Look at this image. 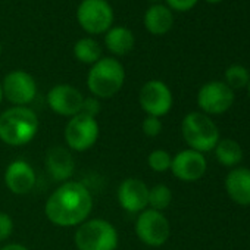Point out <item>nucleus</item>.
<instances>
[{"label": "nucleus", "mask_w": 250, "mask_h": 250, "mask_svg": "<svg viewBox=\"0 0 250 250\" xmlns=\"http://www.w3.org/2000/svg\"><path fill=\"white\" fill-rule=\"evenodd\" d=\"M232 103L234 91L224 81H209L203 84L197 93V104L208 116L225 113Z\"/></svg>", "instance_id": "9"}, {"label": "nucleus", "mask_w": 250, "mask_h": 250, "mask_svg": "<svg viewBox=\"0 0 250 250\" xmlns=\"http://www.w3.org/2000/svg\"><path fill=\"white\" fill-rule=\"evenodd\" d=\"M0 250H28L25 246H22V244H18V243H12V244H6V246H3Z\"/></svg>", "instance_id": "29"}, {"label": "nucleus", "mask_w": 250, "mask_h": 250, "mask_svg": "<svg viewBox=\"0 0 250 250\" xmlns=\"http://www.w3.org/2000/svg\"><path fill=\"white\" fill-rule=\"evenodd\" d=\"M12 231H14L12 218L5 212H0V241H5L6 238H9Z\"/></svg>", "instance_id": "26"}, {"label": "nucleus", "mask_w": 250, "mask_h": 250, "mask_svg": "<svg viewBox=\"0 0 250 250\" xmlns=\"http://www.w3.org/2000/svg\"><path fill=\"white\" fill-rule=\"evenodd\" d=\"M97 139L99 124L96 118L80 112L68 121L65 127V140L72 150H88L96 145Z\"/></svg>", "instance_id": "7"}, {"label": "nucleus", "mask_w": 250, "mask_h": 250, "mask_svg": "<svg viewBox=\"0 0 250 250\" xmlns=\"http://www.w3.org/2000/svg\"><path fill=\"white\" fill-rule=\"evenodd\" d=\"M225 191L234 203L250 206V169L232 168L225 177Z\"/></svg>", "instance_id": "17"}, {"label": "nucleus", "mask_w": 250, "mask_h": 250, "mask_svg": "<svg viewBox=\"0 0 250 250\" xmlns=\"http://www.w3.org/2000/svg\"><path fill=\"white\" fill-rule=\"evenodd\" d=\"M145 28L153 36H164L171 31L174 25L172 11L167 5L153 3L143 17Z\"/></svg>", "instance_id": "18"}, {"label": "nucleus", "mask_w": 250, "mask_h": 250, "mask_svg": "<svg viewBox=\"0 0 250 250\" xmlns=\"http://www.w3.org/2000/svg\"><path fill=\"white\" fill-rule=\"evenodd\" d=\"M216 161L227 168H237L243 161V149L241 146L231 139H222L213 149Z\"/></svg>", "instance_id": "20"}, {"label": "nucleus", "mask_w": 250, "mask_h": 250, "mask_svg": "<svg viewBox=\"0 0 250 250\" xmlns=\"http://www.w3.org/2000/svg\"><path fill=\"white\" fill-rule=\"evenodd\" d=\"M139 102L149 116H165L174 103L169 87L161 80H150L140 88Z\"/></svg>", "instance_id": "10"}, {"label": "nucleus", "mask_w": 250, "mask_h": 250, "mask_svg": "<svg viewBox=\"0 0 250 250\" xmlns=\"http://www.w3.org/2000/svg\"><path fill=\"white\" fill-rule=\"evenodd\" d=\"M118 241L116 228L104 219L84 221L75 231L78 250H116Z\"/></svg>", "instance_id": "5"}, {"label": "nucleus", "mask_w": 250, "mask_h": 250, "mask_svg": "<svg viewBox=\"0 0 250 250\" xmlns=\"http://www.w3.org/2000/svg\"><path fill=\"white\" fill-rule=\"evenodd\" d=\"M3 97L15 106L30 104L37 94V83L34 77L25 71H11L2 83Z\"/></svg>", "instance_id": "11"}, {"label": "nucleus", "mask_w": 250, "mask_h": 250, "mask_svg": "<svg viewBox=\"0 0 250 250\" xmlns=\"http://www.w3.org/2000/svg\"><path fill=\"white\" fill-rule=\"evenodd\" d=\"M167 6L171 11H177V12H187L190 9H193L196 6V3L199 0H165Z\"/></svg>", "instance_id": "28"}, {"label": "nucleus", "mask_w": 250, "mask_h": 250, "mask_svg": "<svg viewBox=\"0 0 250 250\" xmlns=\"http://www.w3.org/2000/svg\"><path fill=\"white\" fill-rule=\"evenodd\" d=\"M118 202L128 213H140L149 206V187L139 178H125L118 187Z\"/></svg>", "instance_id": "14"}, {"label": "nucleus", "mask_w": 250, "mask_h": 250, "mask_svg": "<svg viewBox=\"0 0 250 250\" xmlns=\"http://www.w3.org/2000/svg\"><path fill=\"white\" fill-rule=\"evenodd\" d=\"M44 165L47 172L55 181L66 183L74 174L75 162L71 152L62 146H55L47 150Z\"/></svg>", "instance_id": "16"}, {"label": "nucleus", "mask_w": 250, "mask_h": 250, "mask_svg": "<svg viewBox=\"0 0 250 250\" xmlns=\"http://www.w3.org/2000/svg\"><path fill=\"white\" fill-rule=\"evenodd\" d=\"M72 52H74V56L77 58V61H80L81 63H85V65H93L102 59V47L91 37L80 39L74 44Z\"/></svg>", "instance_id": "21"}, {"label": "nucleus", "mask_w": 250, "mask_h": 250, "mask_svg": "<svg viewBox=\"0 0 250 250\" xmlns=\"http://www.w3.org/2000/svg\"><path fill=\"white\" fill-rule=\"evenodd\" d=\"M2 50H3V47H2V43H0V55H2Z\"/></svg>", "instance_id": "32"}, {"label": "nucleus", "mask_w": 250, "mask_h": 250, "mask_svg": "<svg viewBox=\"0 0 250 250\" xmlns=\"http://www.w3.org/2000/svg\"><path fill=\"white\" fill-rule=\"evenodd\" d=\"M125 83V69L115 58H102L91 65L87 75V87L97 99L113 97Z\"/></svg>", "instance_id": "3"}, {"label": "nucleus", "mask_w": 250, "mask_h": 250, "mask_svg": "<svg viewBox=\"0 0 250 250\" xmlns=\"http://www.w3.org/2000/svg\"><path fill=\"white\" fill-rule=\"evenodd\" d=\"M142 128H143V133L147 136V137H158L161 133H162V121L156 116H146L143 119V124H142Z\"/></svg>", "instance_id": "25"}, {"label": "nucleus", "mask_w": 250, "mask_h": 250, "mask_svg": "<svg viewBox=\"0 0 250 250\" xmlns=\"http://www.w3.org/2000/svg\"><path fill=\"white\" fill-rule=\"evenodd\" d=\"M147 164H149V167H150L152 171H155V172H165V171L171 169L172 156L167 150L158 149V150H153L149 155Z\"/></svg>", "instance_id": "24"}, {"label": "nucleus", "mask_w": 250, "mask_h": 250, "mask_svg": "<svg viewBox=\"0 0 250 250\" xmlns=\"http://www.w3.org/2000/svg\"><path fill=\"white\" fill-rule=\"evenodd\" d=\"M172 202V193L171 188L165 184H156L152 188H149V206L153 210L162 212L167 208H169Z\"/></svg>", "instance_id": "22"}, {"label": "nucleus", "mask_w": 250, "mask_h": 250, "mask_svg": "<svg viewBox=\"0 0 250 250\" xmlns=\"http://www.w3.org/2000/svg\"><path fill=\"white\" fill-rule=\"evenodd\" d=\"M93 209L88 188L78 181L62 183L47 199L44 212L47 219L58 227L81 225Z\"/></svg>", "instance_id": "1"}, {"label": "nucleus", "mask_w": 250, "mask_h": 250, "mask_svg": "<svg viewBox=\"0 0 250 250\" xmlns=\"http://www.w3.org/2000/svg\"><path fill=\"white\" fill-rule=\"evenodd\" d=\"M39 131V118L27 106H14L0 115V140L9 146L28 145Z\"/></svg>", "instance_id": "2"}, {"label": "nucleus", "mask_w": 250, "mask_h": 250, "mask_svg": "<svg viewBox=\"0 0 250 250\" xmlns=\"http://www.w3.org/2000/svg\"><path fill=\"white\" fill-rule=\"evenodd\" d=\"M208 169V162L203 153L193 149H186L178 152L172 158L171 171L175 178L184 183L199 181Z\"/></svg>", "instance_id": "12"}, {"label": "nucleus", "mask_w": 250, "mask_h": 250, "mask_svg": "<svg viewBox=\"0 0 250 250\" xmlns=\"http://www.w3.org/2000/svg\"><path fill=\"white\" fill-rule=\"evenodd\" d=\"M100 112V102L97 97L91 96V97H84L83 106H81V113H85L88 116L96 118V115Z\"/></svg>", "instance_id": "27"}, {"label": "nucleus", "mask_w": 250, "mask_h": 250, "mask_svg": "<svg viewBox=\"0 0 250 250\" xmlns=\"http://www.w3.org/2000/svg\"><path fill=\"white\" fill-rule=\"evenodd\" d=\"M84 102L83 93L69 85V84H58L52 87V90L47 94V103L49 107L62 116H75L81 112V106Z\"/></svg>", "instance_id": "13"}, {"label": "nucleus", "mask_w": 250, "mask_h": 250, "mask_svg": "<svg viewBox=\"0 0 250 250\" xmlns=\"http://www.w3.org/2000/svg\"><path fill=\"white\" fill-rule=\"evenodd\" d=\"M2 99H3V90H2V83H0V103H2Z\"/></svg>", "instance_id": "30"}, {"label": "nucleus", "mask_w": 250, "mask_h": 250, "mask_svg": "<svg viewBox=\"0 0 250 250\" xmlns=\"http://www.w3.org/2000/svg\"><path fill=\"white\" fill-rule=\"evenodd\" d=\"M206 2H209V3H219L221 0H206Z\"/></svg>", "instance_id": "31"}, {"label": "nucleus", "mask_w": 250, "mask_h": 250, "mask_svg": "<svg viewBox=\"0 0 250 250\" xmlns=\"http://www.w3.org/2000/svg\"><path fill=\"white\" fill-rule=\"evenodd\" d=\"M232 91L247 87L250 83V74L247 68L243 65H231L225 71V81H224Z\"/></svg>", "instance_id": "23"}, {"label": "nucleus", "mask_w": 250, "mask_h": 250, "mask_svg": "<svg viewBox=\"0 0 250 250\" xmlns=\"http://www.w3.org/2000/svg\"><path fill=\"white\" fill-rule=\"evenodd\" d=\"M247 90H249V96H250V83H249V85H247Z\"/></svg>", "instance_id": "33"}, {"label": "nucleus", "mask_w": 250, "mask_h": 250, "mask_svg": "<svg viewBox=\"0 0 250 250\" xmlns=\"http://www.w3.org/2000/svg\"><path fill=\"white\" fill-rule=\"evenodd\" d=\"M5 183L14 194H27L36 186V172L28 162L18 159L8 165Z\"/></svg>", "instance_id": "15"}, {"label": "nucleus", "mask_w": 250, "mask_h": 250, "mask_svg": "<svg viewBox=\"0 0 250 250\" xmlns=\"http://www.w3.org/2000/svg\"><path fill=\"white\" fill-rule=\"evenodd\" d=\"M113 9L107 0H81L77 8L80 27L91 34H104L113 24Z\"/></svg>", "instance_id": "6"}, {"label": "nucleus", "mask_w": 250, "mask_h": 250, "mask_svg": "<svg viewBox=\"0 0 250 250\" xmlns=\"http://www.w3.org/2000/svg\"><path fill=\"white\" fill-rule=\"evenodd\" d=\"M181 133L188 149L206 153L215 149L219 139V128L203 112H190L181 122Z\"/></svg>", "instance_id": "4"}, {"label": "nucleus", "mask_w": 250, "mask_h": 250, "mask_svg": "<svg viewBox=\"0 0 250 250\" xmlns=\"http://www.w3.org/2000/svg\"><path fill=\"white\" fill-rule=\"evenodd\" d=\"M171 227L168 218L158 210L145 209L136 221V234L147 246L159 247L169 238Z\"/></svg>", "instance_id": "8"}, {"label": "nucleus", "mask_w": 250, "mask_h": 250, "mask_svg": "<svg viewBox=\"0 0 250 250\" xmlns=\"http://www.w3.org/2000/svg\"><path fill=\"white\" fill-rule=\"evenodd\" d=\"M136 44V37L133 31L127 27H110L104 33V46L115 56L128 55Z\"/></svg>", "instance_id": "19"}, {"label": "nucleus", "mask_w": 250, "mask_h": 250, "mask_svg": "<svg viewBox=\"0 0 250 250\" xmlns=\"http://www.w3.org/2000/svg\"><path fill=\"white\" fill-rule=\"evenodd\" d=\"M152 2H155V3H156V2H159V0H152Z\"/></svg>", "instance_id": "34"}]
</instances>
